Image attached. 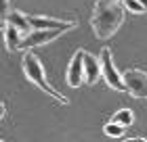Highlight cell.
Instances as JSON below:
<instances>
[{"label": "cell", "instance_id": "14", "mask_svg": "<svg viewBox=\"0 0 147 142\" xmlns=\"http://www.w3.org/2000/svg\"><path fill=\"white\" fill-rule=\"evenodd\" d=\"M9 0H0V21L6 23V17H9Z\"/></svg>", "mask_w": 147, "mask_h": 142}, {"label": "cell", "instance_id": "13", "mask_svg": "<svg viewBox=\"0 0 147 142\" xmlns=\"http://www.w3.org/2000/svg\"><path fill=\"white\" fill-rule=\"evenodd\" d=\"M122 6L124 11H130V13H137V15H141V13H147L145 6H141L137 2V0H122Z\"/></svg>", "mask_w": 147, "mask_h": 142}, {"label": "cell", "instance_id": "1", "mask_svg": "<svg viewBox=\"0 0 147 142\" xmlns=\"http://www.w3.org/2000/svg\"><path fill=\"white\" fill-rule=\"evenodd\" d=\"M124 23V6L122 2H107V0H97L95 11L90 17V27L99 40H107L120 29Z\"/></svg>", "mask_w": 147, "mask_h": 142}, {"label": "cell", "instance_id": "19", "mask_svg": "<svg viewBox=\"0 0 147 142\" xmlns=\"http://www.w3.org/2000/svg\"><path fill=\"white\" fill-rule=\"evenodd\" d=\"M107 2H122V0H107Z\"/></svg>", "mask_w": 147, "mask_h": 142}, {"label": "cell", "instance_id": "18", "mask_svg": "<svg viewBox=\"0 0 147 142\" xmlns=\"http://www.w3.org/2000/svg\"><path fill=\"white\" fill-rule=\"evenodd\" d=\"M4 27H6V23H4V21H0V29H4Z\"/></svg>", "mask_w": 147, "mask_h": 142}, {"label": "cell", "instance_id": "20", "mask_svg": "<svg viewBox=\"0 0 147 142\" xmlns=\"http://www.w3.org/2000/svg\"><path fill=\"white\" fill-rule=\"evenodd\" d=\"M0 142H2V140H0Z\"/></svg>", "mask_w": 147, "mask_h": 142}, {"label": "cell", "instance_id": "8", "mask_svg": "<svg viewBox=\"0 0 147 142\" xmlns=\"http://www.w3.org/2000/svg\"><path fill=\"white\" fill-rule=\"evenodd\" d=\"M99 77H101V65H99V61L90 55V52H84V82L92 86L99 82Z\"/></svg>", "mask_w": 147, "mask_h": 142}, {"label": "cell", "instance_id": "9", "mask_svg": "<svg viewBox=\"0 0 147 142\" xmlns=\"http://www.w3.org/2000/svg\"><path fill=\"white\" fill-rule=\"evenodd\" d=\"M6 25H13V27L19 29L23 36H28V33L32 31V25L28 21V15H23V13H19V11H11L9 13V17H6Z\"/></svg>", "mask_w": 147, "mask_h": 142}, {"label": "cell", "instance_id": "4", "mask_svg": "<svg viewBox=\"0 0 147 142\" xmlns=\"http://www.w3.org/2000/svg\"><path fill=\"white\" fill-rule=\"evenodd\" d=\"M124 90L132 94L135 98H147V73L141 69H128L122 73Z\"/></svg>", "mask_w": 147, "mask_h": 142}, {"label": "cell", "instance_id": "17", "mask_svg": "<svg viewBox=\"0 0 147 142\" xmlns=\"http://www.w3.org/2000/svg\"><path fill=\"white\" fill-rule=\"evenodd\" d=\"M137 2L141 4V6H145V11H147V0H137Z\"/></svg>", "mask_w": 147, "mask_h": 142}, {"label": "cell", "instance_id": "7", "mask_svg": "<svg viewBox=\"0 0 147 142\" xmlns=\"http://www.w3.org/2000/svg\"><path fill=\"white\" fill-rule=\"evenodd\" d=\"M84 48H80V50H76V55L71 57V61H69V67H67V84L71 86V88H78L80 84L84 82Z\"/></svg>", "mask_w": 147, "mask_h": 142}, {"label": "cell", "instance_id": "10", "mask_svg": "<svg viewBox=\"0 0 147 142\" xmlns=\"http://www.w3.org/2000/svg\"><path fill=\"white\" fill-rule=\"evenodd\" d=\"M2 31H4V44H6V50H9V52L19 50V46H21V40H23V33L19 31V29H15L13 25H6Z\"/></svg>", "mask_w": 147, "mask_h": 142}, {"label": "cell", "instance_id": "15", "mask_svg": "<svg viewBox=\"0 0 147 142\" xmlns=\"http://www.w3.org/2000/svg\"><path fill=\"white\" fill-rule=\"evenodd\" d=\"M124 142H147V138H124Z\"/></svg>", "mask_w": 147, "mask_h": 142}, {"label": "cell", "instance_id": "5", "mask_svg": "<svg viewBox=\"0 0 147 142\" xmlns=\"http://www.w3.org/2000/svg\"><path fill=\"white\" fill-rule=\"evenodd\" d=\"M28 21L32 25V29H40V31H67L76 27V21H65V19H53V17H38V15H28Z\"/></svg>", "mask_w": 147, "mask_h": 142}, {"label": "cell", "instance_id": "11", "mask_svg": "<svg viewBox=\"0 0 147 142\" xmlns=\"http://www.w3.org/2000/svg\"><path fill=\"white\" fill-rule=\"evenodd\" d=\"M111 121L118 123V125H122V127H128V125H132V121H135V113L130 109H120V111L113 113Z\"/></svg>", "mask_w": 147, "mask_h": 142}, {"label": "cell", "instance_id": "3", "mask_svg": "<svg viewBox=\"0 0 147 142\" xmlns=\"http://www.w3.org/2000/svg\"><path fill=\"white\" fill-rule=\"evenodd\" d=\"M99 65H101V77L105 79V84H107L109 88H113L116 92H126L124 84H122V73H118L116 65H113L109 48L101 50V55H99Z\"/></svg>", "mask_w": 147, "mask_h": 142}, {"label": "cell", "instance_id": "12", "mask_svg": "<svg viewBox=\"0 0 147 142\" xmlns=\"http://www.w3.org/2000/svg\"><path fill=\"white\" fill-rule=\"evenodd\" d=\"M124 130H126V127L113 123V121H109V123L103 125V134H105V136H109V138H122L124 136Z\"/></svg>", "mask_w": 147, "mask_h": 142}, {"label": "cell", "instance_id": "16", "mask_svg": "<svg viewBox=\"0 0 147 142\" xmlns=\"http://www.w3.org/2000/svg\"><path fill=\"white\" fill-rule=\"evenodd\" d=\"M6 115V107H4V103H0V119H2Z\"/></svg>", "mask_w": 147, "mask_h": 142}, {"label": "cell", "instance_id": "6", "mask_svg": "<svg viewBox=\"0 0 147 142\" xmlns=\"http://www.w3.org/2000/svg\"><path fill=\"white\" fill-rule=\"evenodd\" d=\"M63 31H57V29H51V31H40V29H32L28 36H23L21 40V46L19 50H32L36 46H42V44H49L53 42L55 38H59Z\"/></svg>", "mask_w": 147, "mask_h": 142}, {"label": "cell", "instance_id": "2", "mask_svg": "<svg viewBox=\"0 0 147 142\" xmlns=\"http://www.w3.org/2000/svg\"><path fill=\"white\" fill-rule=\"evenodd\" d=\"M21 67H23V75L30 79L34 86H38L40 90H44L46 94H49L51 98H55L57 103H61V105H67L69 100H67V96L65 94H61V92H57L55 88H53L49 82H46V75H44V67H42V63H40V59L34 55L32 50H28L23 55V61H21Z\"/></svg>", "mask_w": 147, "mask_h": 142}]
</instances>
